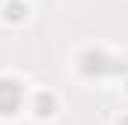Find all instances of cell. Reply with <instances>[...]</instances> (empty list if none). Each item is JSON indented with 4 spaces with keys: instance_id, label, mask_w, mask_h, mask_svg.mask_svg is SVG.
Instances as JSON below:
<instances>
[{
    "instance_id": "1",
    "label": "cell",
    "mask_w": 128,
    "mask_h": 125,
    "mask_svg": "<svg viewBox=\"0 0 128 125\" xmlns=\"http://www.w3.org/2000/svg\"><path fill=\"white\" fill-rule=\"evenodd\" d=\"M18 101H21V86L15 80H0V113L12 116L18 110Z\"/></svg>"
},
{
    "instance_id": "2",
    "label": "cell",
    "mask_w": 128,
    "mask_h": 125,
    "mask_svg": "<svg viewBox=\"0 0 128 125\" xmlns=\"http://www.w3.org/2000/svg\"><path fill=\"white\" fill-rule=\"evenodd\" d=\"M54 113V98L51 95H39V116H51Z\"/></svg>"
}]
</instances>
